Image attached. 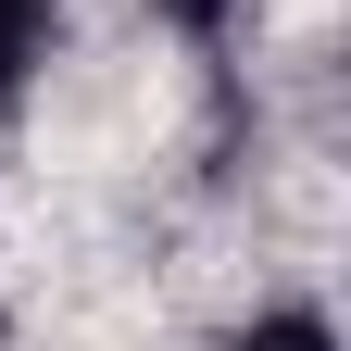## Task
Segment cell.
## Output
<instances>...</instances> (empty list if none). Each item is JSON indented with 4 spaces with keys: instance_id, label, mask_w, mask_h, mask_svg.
Instances as JSON below:
<instances>
[{
    "instance_id": "cell-1",
    "label": "cell",
    "mask_w": 351,
    "mask_h": 351,
    "mask_svg": "<svg viewBox=\"0 0 351 351\" xmlns=\"http://www.w3.org/2000/svg\"><path fill=\"white\" fill-rule=\"evenodd\" d=\"M51 25H63V0H0V101H25V75L51 63Z\"/></svg>"
},
{
    "instance_id": "cell-2",
    "label": "cell",
    "mask_w": 351,
    "mask_h": 351,
    "mask_svg": "<svg viewBox=\"0 0 351 351\" xmlns=\"http://www.w3.org/2000/svg\"><path fill=\"white\" fill-rule=\"evenodd\" d=\"M239 351H339V339H326V314H263V326H239Z\"/></svg>"
},
{
    "instance_id": "cell-3",
    "label": "cell",
    "mask_w": 351,
    "mask_h": 351,
    "mask_svg": "<svg viewBox=\"0 0 351 351\" xmlns=\"http://www.w3.org/2000/svg\"><path fill=\"white\" fill-rule=\"evenodd\" d=\"M226 13L239 0H163V25H189V38H226Z\"/></svg>"
}]
</instances>
